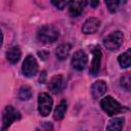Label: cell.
Masks as SVG:
<instances>
[{
	"label": "cell",
	"mask_w": 131,
	"mask_h": 131,
	"mask_svg": "<svg viewBox=\"0 0 131 131\" xmlns=\"http://www.w3.org/2000/svg\"><path fill=\"white\" fill-rule=\"evenodd\" d=\"M59 36L58 30L51 25H45L41 27L37 32V38L40 42L44 44L54 43Z\"/></svg>",
	"instance_id": "1"
},
{
	"label": "cell",
	"mask_w": 131,
	"mask_h": 131,
	"mask_svg": "<svg viewBox=\"0 0 131 131\" xmlns=\"http://www.w3.org/2000/svg\"><path fill=\"white\" fill-rule=\"evenodd\" d=\"M100 106L106 113V115H108L110 117L115 116V115H118L120 113H123V112L127 111L126 107H124L121 103H119L115 98H113L110 95L101 99Z\"/></svg>",
	"instance_id": "2"
},
{
	"label": "cell",
	"mask_w": 131,
	"mask_h": 131,
	"mask_svg": "<svg viewBox=\"0 0 131 131\" xmlns=\"http://www.w3.org/2000/svg\"><path fill=\"white\" fill-rule=\"evenodd\" d=\"M20 119V114L12 105H7L2 113V127L1 131H6L8 127L16 120Z\"/></svg>",
	"instance_id": "3"
},
{
	"label": "cell",
	"mask_w": 131,
	"mask_h": 131,
	"mask_svg": "<svg viewBox=\"0 0 131 131\" xmlns=\"http://www.w3.org/2000/svg\"><path fill=\"white\" fill-rule=\"evenodd\" d=\"M124 35L121 31H116L103 38V46L108 50H117L123 43Z\"/></svg>",
	"instance_id": "4"
},
{
	"label": "cell",
	"mask_w": 131,
	"mask_h": 131,
	"mask_svg": "<svg viewBox=\"0 0 131 131\" xmlns=\"http://www.w3.org/2000/svg\"><path fill=\"white\" fill-rule=\"evenodd\" d=\"M53 105V100L48 93L42 92L38 95V112L42 117H47Z\"/></svg>",
	"instance_id": "5"
},
{
	"label": "cell",
	"mask_w": 131,
	"mask_h": 131,
	"mask_svg": "<svg viewBox=\"0 0 131 131\" xmlns=\"http://www.w3.org/2000/svg\"><path fill=\"white\" fill-rule=\"evenodd\" d=\"M21 71H23V74L28 78L34 77L37 74V72H38V62H37L36 58L33 55H28L25 58V60L23 62V66H21Z\"/></svg>",
	"instance_id": "6"
},
{
	"label": "cell",
	"mask_w": 131,
	"mask_h": 131,
	"mask_svg": "<svg viewBox=\"0 0 131 131\" xmlns=\"http://www.w3.org/2000/svg\"><path fill=\"white\" fill-rule=\"evenodd\" d=\"M87 54L83 50H77L72 57V67L77 71H83L87 64Z\"/></svg>",
	"instance_id": "7"
},
{
	"label": "cell",
	"mask_w": 131,
	"mask_h": 131,
	"mask_svg": "<svg viewBox=\"0 0 131 131\" xmlns=\"http://www.w3.org/2000/svg\"><path fill=\"white\" fill-rule=\"evenodd\" d=\"M64 86H66V81L61 75H56V76L52 77L48 84V88H49L50 92H52L53 94L60 93L62 91V89L64 88Z\"/></svg>",
	"instance_id": "8"
},
{
	"label": "cell",
	"mask_w": 131,
	"mask_h": 131,
	"mask_svg": "<svg viewBox=\"0 0 131 131\" xmlns=\"http://www.w3.org/2000/svg\"><path fill=\"white\" fill-rule=\"evenodd\" d=\"M92 62L90 66V74L92 76H96L100 70V63H101V51L99 49V47H95L92 50Z\"/></svg>",
	"instance_id": "9"
},
{
	"label": "cell",
	"mask_w": 131,
	"mask_h": 131,
	"mask_svg": "<svg viewBox=\"0 0 131 131\" xmlns=\"http://www.w3.org/2000/svg\"><path fill=\"white\" fill-rule=\"evenodd\" d=\"M100 20L95 17H90L86 19L82 26V32L84 34H93L95 33L100 27Z\"/></svg>",
	"instance_id": "10"
},
{
	"label": "cell",
	"mask_w": 131,
	"mask_h": 131,
	"mask_svg": "<svg viewBox=\"0 0 131 131\" xmlns=\"http://www.w3.org/2000/svg\"><path fill=\"white\" fill-rule=\"evenodd\" d=\"M86 4H87V2L81 1V0L69 2L68 5H69V12H70V14H71L72 16H74V17L79 16V15L83 12V10H84Z\"/></svg>",
	"instance_id": "11"
},
{
	"label": "cell",
	"mask_w": 131,
	"mask_h": 131,
	"mask_svg": "<svg viewBox=\"0 0 131 131\" xmlns=\"http://www.w3.org/2000/svg\"><path fill=\"white\" fill-rule=\"evenodd\" d=\"M106 84L102 80H98L94 82L91 86V95L93 98H99L106 92Z\"/></svg>",
	"instance_id": "12"
},
{
	"label": "cell",
	"mask_w": 131,
	"mask_h": 131,
	"mask_svg": "<svg viewBox=\"0 0 131 131\" xmlns=\"http://www.w3.org/2000/svg\"><path fill=\"white\" fill-rule=\"evenodd\" d=\"M20 56H21V51L17 46L10 47L6 52V57L10 63H16L20 59Z\"/></svg>",
	"instance_id": "13"
},
{
	"label": "cell",
	"mask_w": 131,
	"mask_h": 131,
	"mask_svg": "<svg viewBox=\"0 0 131 131\" xmlns=\"http://www.w3.org/2000/svg\"><path fill=\"white\" fill-rule=\"evenodd\" d=\"M70 51H71V45L68 43H63V44H60L59 46H57V48L55 50V55H56L57 59L64 60L69 56Z\"/></svg>",
	"instance_id": "14"
},
{
	"label": "cell",
	"mask_w": 131,
	"mask_h": 131,
	"mask_svg": "<svg viewBox=\"0 0 131 131\" xmlns=\"http://www.w3.org/2000/svg\"><path fill=\"white\" fill-rule=\"evenodd\" d=\"M124 121V118H115L111 120L106 126V131H122Z\"/></svg>",
	"instance_id": "15"
},
{
	"label": "cell",
	"mask_w": 131,
	"mask_h": 131,
	"mask_svg": "<svg viewBox=\"0 0 131 131\" xmlns=\"http://www.w3.org/2000/svg\"><path fill=\"white\" fill-rule=\"evenodd\" d=\"M67 108H68V103H67V101H66V100H61V101L57 104V106L55 107V110H54L53 118H54L55 120H57V121L61 120V119L64 117V115H66Z\"/></svg>",
	"instance_id": "16"
},
{
	"label": "cell",
	"mask_w": 131,
	"mask_h": 131,
	"mask_svg": "<svg viewBox=\"0 0 131 131\" xmlns=\"http://www.w3.org/2000/svg\"><path fill=\"white\" fill-rule=\"evenodd\" d=\"M118 61L121 66V68H124V69L128 68L131 64V50L128 49L127 51L120 54L118 57Z\"/></svg>",
	"instance_id": "17"
},
{
	"label": "cell",
	"mask_w": 131,
	"mask_h": 131,
	"mask_svg": "<svg viewBox=\"0 0 131 131\" xmlns=\"http://www.w3.org/2000/svg\"><path fill=\"white\" fill-rule=\"evenodd\" d=\"M18 97L20 100H29L32 97V89L30 86L25 85L19 88L18 91Z\"/></svg>",
	"instance_id": "18"
},
{
	"label": "cell",
	"mask_w": 131,
	"mask_h": 131,
	"mask_svg": "<svg viewBox=\"0 0 131 131\" xmlns=\"http://www.w3.org/2000/svg\"><path fill=\"white\" fill-rule=\"evenodd\" d=\"M130 84H131V78L130 75H125L121 78V86L126 89L127 91L130 90Z\"/></svg>",
	"instance_id": "19"
},
{
	"label": "cell",
	"mask_w": 131,
	"mask_h": 131,
	"mask_svg": "<svg viewBox=\"0 0 131 131\" xmlns=\"http://www.w3.org/2000/svg\"><path fill=\"white\" fill-rule=\"evenodd\" d=\"M119 4H120L119 1H105V5L107 6V8L111 12L117 11V9L119 7Z\"/></svg>",
	"instance_id": "20"
},
{
	"label": "cell",
	"mask_w": 131,
	"mask_h": 131,
	"mask_svg": "<svg viewBox=\"0 0 131 131\" xmlns=\"http://www.w3.org/2000/svg\"><path fill=\"white\" fill-rule=\"evenodd\" d=\"M51 3H52L57 9H59V10H62V9L69 4L68 1H51Z\"/></svg>",
	"instance_id": "21"
},
{
	"label": "cell",
	"mask_w": 131,
	"mask_h": 131,
	"mask_svg": "<svg viewBox=\"0 0 131 131\" xmlns=\"http://www.w3.org/2000/svg\"><path fill=\"white\" fill-rule=\"evenodd\" d=\"M45 77H46V73H45V72H42V77L40 76V83H44Z\"/></svg>",
	"instance_id": "22"
},
{
	"label": "cell",
	"mask_w": 131,
	"mask_h": 131,
	"mask_svg": "<svg viewBox=\"0 0 131 131\" xmlns=\"http://www.w3.org/2000/svg\"><path fill=\"white\" fill-rule=\"evenodd\" d=\"M91 6H93V7H95V6H97L98 4H99V2L98 1H95V2H93V1H90V3H89Z\"/></svg>",
	"instance_id": "23"
},
{
	"label": "cell",
	"mask_w": 131,
	"mask_h": 131,
	"mask_svg": "<svg viewBox=\"0 0 131 131\" xmlns=\"http://www.w3.org/2000/svg\"><path fill=\"white\" fill-rule=\"evenodd\" d=\"M2 42H3V35H2L1 30H0V47H1V45H2Z\"/></svg>",
	"instance_id": "24"
}]
</instances>
